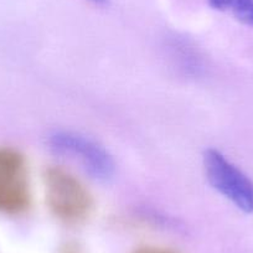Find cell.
I'll return each mask as SVG.
<instances>
[{
    "label": "cell",
    "instance_id": "1",
    "mask_svg": "<svg viewBox=\"0 0 253 253\" xmlns=\"http://www.w3.org/2000/svg\"><path fill=\"white\" fill-rule=\"evenodd\" d=\"M46 201L53 215L67 223H79L91 213L93 199L75 175L62 168L51 167L43 174Z\"/></svg>",
    "mask_w": 253,
    "mask_h": 253
},
{
    "label": "cell",
    "instance_id": "2",
    "mask_svg": "<svg viewBox=\"0 0 253 253\" xmlns=\"http://www.w3.org/2000/svg\"><path fill=\"white\" fill-rule=\"evenodd\" d=\"M50 149L80 165L86 174L98 181L114 176L116 163L108 150L99 143L72 130H56L48 137Z\"/></svg>",
    "mask_w": 253,
    "mask_h": 253
},
{
    "label": "cell",
    "instance_id": "3",
    "mask_svg": "<svg viewBox=\"0 0 253 253\" xmlns=\"http://www.w3.org/2000/svg\"><path fill=\"white\" fill-rule=\"evenodd\" d=\"M208 181L238 210L253 213V181L221 152L208 149L204 154Z\"/></svg>",
    "mask_w": 253,
    "mask_h": 253
},
{
    "label": "cell",
    "instance_id": "4",
    "mask_svg": "<svg viewBox=\"0 0 253 253\" xmlns=\"http://www.w3.org/2000/svg\"><path fill=\"white\" fill-rule=\"evenodd\" d=\"M31 203L30 179L26 160L21 153L0 148V212L19 215Z\"/></svg>",
    "mask_w": 253,
    "mask_h": 253
},
{
    "label": "cell",
    "instance_id": "5",
    "mask_svg": "<svg viewBox=\"0 0 253 253\" xmlns=\"http://www.w3.org/2000/svg\"><path fill=\"white\" fill-rule=\"evenodd\" d=\"M213 9L231 11L240 23L253 26V0H209Z\"/></svg>",
    "mask_w": 253,
    "mask_h": 253
},
{
    "label": "cell",
    "instance_id": "6",
    "mask_svg": "<svg viewBox=\"0 0 253 253\" xmlns=\"http://www.w3.org/2000/svg\"><path fill=\"white\" fill-rule=\"evenodd\" d=\"M92 1H94V3H106L107 0H92Z\"/></svg>",
    "mask_w": 253,
    "mask_h": 253
}]
</instances>
